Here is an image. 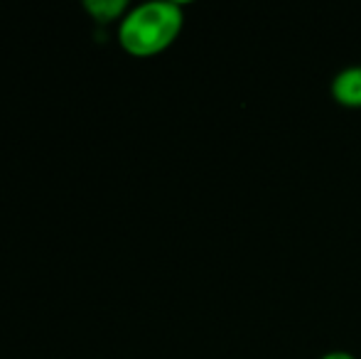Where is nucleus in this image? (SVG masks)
<instances>
[{"mask_svg":"<svg viewBox=\"0 0 361 359\" xmlns=\"http://www.w3.org/2000/svg\"><path fill=\"white\" fill-rule=\"evenodd\" d=\"M185 30V8L172 0H150L140 3L126 13L118 23L116 37L126 54L130 57H155L170 49Z\"/></svg>","mask_w":361,"mask_h":359,"instance_id":"nucleus-1","label":"nucleus"},{"mask_svg":"<svg viewBox=\"0 0 361 359\" xmlns=\"http://www.w3.org/2000/svg\"><path fill=\"white\" fill-rule=\"evenodd\" d=\"M329 96L344 109H361V64L339 69L329 82Z\"/></svg>","mask_w":361,"mask_h":359,"instance_id":"nucleus-2","label":"nucleus"},{"mask_svg":"<svg viewBox=\"0 0 361 359\" xmlns=\"http://www.w3.org/2000/svg\"><path fill=\"white\" fill-rule=\"evenodd\" d=\"M84 10L101 25L109 23H121L126 18V13L130 10V5L126 0H86Z\"/></svg>","mask_w":361,"mask_h":359,"instance_id":"nucleus-3","label":"nucleus"},{"mask_svg":"<svg viewBox=\"0 0 361 359\" xmlns=\"http://www.w3.org/2000/svg\"><path fill=\"white\" fill-rule=\"evenodd\" d=\"M319 359H357V357L347 350H332V352H327V355H322Z\"/></svg>","mask_w":361,"mask_h":359,"instance_id":"nucleus-4","label":"nucleus"}]
</instances>
